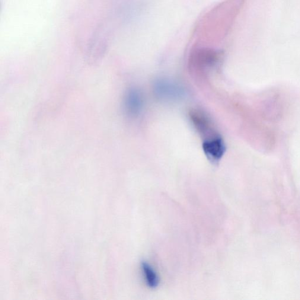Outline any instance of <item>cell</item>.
<instances>
[{"label": "cell", "instance_id": "1", "mask_svg": "<svg viewBox=\"0 0 300 300\" xmlns=\"http://www.w3.org/2000/svg\"><path fill=\"white\" fill-rule=\"evenodd\" d=\"M242 5L241 0H227L204 16L197 28L199 40L213 42L225 39Z\"/></svg>", "mask_w": 300, "mask_h": 300}, {"label": "cell", "instance_id": "2", "mask_svg": "<svg viewBox=\"0 0 300 300\" xmlns=\"http://www.w3.org/2000/svg\"><path fill=\"white\" fill-rule=\"evenodd\" d=\"M222 56L221 52L211 48L196 47L191 53L190 64L199 69L210 68L219 63Z\"/></svg>", "mask_w": 300, "mask_h": 300}, {"label": "cell", "instance_id": "3", "mask_svg": "<svg viewBox=\"0 0 300 300\" xmlns=\"http://www.w3.org/2000/svg\"><path fill=\"white\" fill-rule=\"evenodd\" d=\"M202 148L204 153L210 162L216 163L221 160L226 151V146L219 136L205 140Z\"/></svg>", "mask_w": 300, "mask_h": 300}, {"label": "cell", "instance_id": "4", "mask_svg": "<svg viewBox=\"0 0 300 300\" xmlns=\"http://www.w3.org/2000/svg\"><path fill=\"white\" fill-rule=\"evenodd\" d=\"M143 100L141 92L135 88L130 89L124 99V108L126 113L131 117H135L141 111Z\"/></svg>", "mask_w": 300, "mask_h": 300}, {"label": "cell", "instance_id": "5", "mask_svg": "<svg viewBox=\"0 0 300 300\" xmlns=\"http://www.w3.org/2000/svg\"><path fill=\"white\" fill-rule=\"evenodd\" d=\"M190 116L195 127L201 135L208 137L207 139L218 136L215 135L211 122L205 114L199 110H194L191 111Z\"/></svg>", "mask_w": 300, "mask_h": 300}, {"label": "cell", "instance_id": "6", "mask_svg": "<svg viewBox=\"0 0 300 300\" xmlns=\"http://www.w3.org/2000/svg\"><path fill=\"white\" fill-rule=\"evenodd\" d=\"M155 91L159 97L172 98L180 96L181 91L176 85L167 80H160L155 83Z\"/></svg>", "mask_w": 300, "mask_h": 300}, {"label": "cell", "instance_id": "7", "mask_svg": "<svg viewBox=\"0 0 300 300\" xmlns=\"http://www.w3.org/2000/svg\"><path fill=\"white\" fill-rule=\"evenodd\" d=\"M142 268L147 285L152 289L156 288L159 284L157 273L148 263L143 262Z\"/></svg>", "mask_w": 300, "mask_h": 300}]
</instances>
